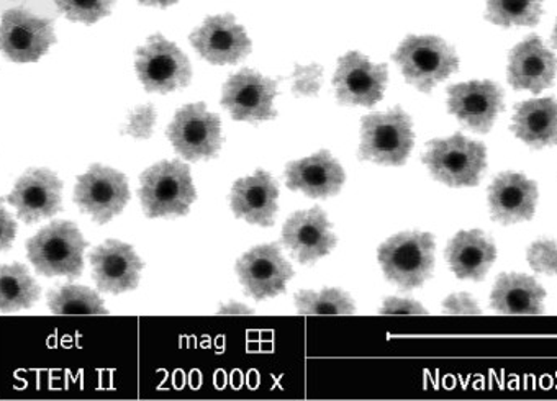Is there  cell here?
<instances>
[{
  "instance_id": "obj_37",
  "label": "cell",
  "mask_w": 557,
  "mask_h": 401,
  "mask_svg": "<svg viewBox=\"0 0 557 401\" xmlns=\"http://www.w3.org/2000/svg\"><path fill=\"white\" fill-rule=\"evenodd\" d=\"M219 315H255L251 309L242 303L230 302L219 309Z\"/></svg>"
},
{
  "instance_id": "obj_6",
  "label": "cell",
  "mask_w": 557,
  "mask_h": 401,
  "mask_svg": "<svg viewBox=\"0 0 557 401\" xmlns=\"http://www.w3.org/2000/svg\"><path fill=\"white\" fill-rule=\"evenodd\" d=\"M423 163L446 186L475 187L487 166V150L456 133L451 138L430 141Z\"/></svg>"
},
{
  "instance_id": "obj_5",
  "label": "cell",
  "mask_w": 557,
  "mask_h": 401,
  "mask_svg": "<svg viewBox=\"0 0 557 401\" xmlns=\"http://www.w3.org/2000/svg\"><path fill=\"white\" fill-rule=\"evenodd\" d=\"M392 60L400 66L405 80L425 93L459 70L456 51L442 38L430 35L405 38Z\"/></svg>"
},
{
  "instance_id": "obj_27",
  "label": "cell",
  "mask_w": 557,
  "mask_h": 401,
  "mask_svg": "<svg viewBox=\"0 0 557 401\" xmlns=\"http://www.w3.org/2000/svg\"><path fill=\"white\" fill-rule=\"evenodd\" d=\"M48 309L53 315H109L99 293L73 284L50 290Z\"/></svg>"
},
{
  "instance_id": "obj_34",
  "label": "cell",
  "mask_w": 557,
  "mask_h": 401,
  "mask_svg": "<svg viewBox=\"0 0 557 401\" xmlns=\"http://www.w3.org/2000/svg\"><path fill=\"white\" fill-rule=\"evenodd\" d=\"M445 315H482L475 300L469 293H453L443 302Z\"/></svg>"
},
{
  "instance_id": "obj_25",
  "label": "cell",
  "mask_w": 557,
  "mask_h": 401,
  "mask_svg": "<svg viewBox=\"0 0 557 401\" xmlns=\"http://www.w3.org/2000/svg\"><path fill=\"white\" fill-rule=\"evenodd\" d=\"M546 290L524 274H502L491 296V306L500 315H541Z\"/></svg>"
},
{
  "instance_id": "obj_19",
  "label": "cell",
  "mask_w": 557,
  "mask_h": 401,
  "mask_svg": "<svg viewBox=\"0 0 557 401\" xmlns=\"http://www.w3.org/2000/svg\"><path fill=\"white\" fill-rule=\"evenodd\" d=\"M556 74L557 58L536 35H531L511 50L508 58V83L513 89L543 92L553 86Z\"/></svg>"
},
{
  "instance_id": "obj_39",
  "label": "cell",
  "mask_w": 557,
  "mask_h": 401,
  "mask_svg": "<svg viewBox=\"0 0 557 401\" xmlns=\"http://www.w3.org/2000/svg\"><path fill=\"white\" fill-rule=\"evenodd\" d=\"M553 45H554V47L557 48V24H556V27H554V32H553Z\"/></svg>"
},
{
  "instance_id": "obj_21",
  "label": "cell",
  "mask_w": 557,
  "mask_h": 401,
  "mask_svg": "<svg viewBox=\"0 0 557 401\" xmlns=\"http://www.w3.org/2000/svg\"><path fill=\"white\" fill-rule=\"evenodd\" d=\"M345 180L346 174L342 164L326 150L304 160L293 161L286 167L287 187L312 199L336 196Z\"/></svg>"
},
{
  "instance_id": "obj_13",
  "label": "cell",
  "mask_w": 557,
  "mask_h": 401,
  "mask_svg": "<svg viewBox=\"0 0 557 401\" xmlns=\"http://www.w3.org/2000/svg\"><path fill=\"white\" fill-rule=\"evenodd\" d=\"M277 96V83L256 73L242 70L233 74L223 86L222 105L230 115L239 122L259 123L274 120V99Z\"/></svg>"
},
{
  "instance_id": "obj_29",
  "label": "cell",
  "mask_w": 557,
  "mask_h": 401,
  "mask_svg": "<svg viewBox=\"0 0 557 401\" xmlns=\"http://www.w3.org/2000/svg\"><path fill=\"white\" fill-rule=\"evenodd\" d=\"M296 306L299 315H355L356 306L349 293L339 289H323L322 292L300 290L296 293Z\"/></svg>"
},
{
  "instance_id": "obj_24",
  "label": "cell",
  "mask_w": 557,
  "mask_h": 401,
  "mask_svg": "<svg viewBox=\"0 0 557 401\" xmlns=\"http://www.w3.org/2000/svg\"><path fill=\"white\" fill-rule=\"evenodd\" d=\"M511 131L534 150L557 147L556 100L549 97L518 103L511 122Z\"/></svg>"
},
{
  "instance_id": "obj_3",
  "label": "cell",
  "mask_w": 557,
  "mask_h": 401,
  "mask_svg": "<svg viewBox=\"0 0 557 401\" xmlns=\"http://www.w3.org/2000/svg\"><path fill=\"white\" fill-rule=\"evenodd\" d=\"M435 248V238L430 233H400L379 248V264L395 286L401 290H413L432 277Z\"/></svg>"
},
{
  "instance_id": "obj_10",
  "label": "cell",
  "mask_w": 557,
  "mask_h": 401,
  "mask_svg": "<svg viewBox=\"0 0 557 401\" xmlns=\"http://www.w3.org/2000/svg\"><path fill=\"white\" fill-rule=\"evenodd\" d=\"M57 43L53 21L12 9L0 21V51L14 63H37Z\"/></svg>"
},
{
  "instance_id": "obj_11",
  "label": "cell",
  "mask_w": 557,
  "mask_h": 401,
  "mask_svg": "<svg viewBox=\"0 0 557 401\" xmlns=\"http://www.w3.org/2000/svg\"><path fill=\"white\" fill-rule=\"evenodd\" d=\"M236 274L246 296L261 302L286 292L294 270L277 245H262L238 259Z\"/></svg>"
},
{
  "instance_id": "obj_26",
  "label": "cell",
  "mask_w": 557,
  "mask_h": 401,
  "mask_svg": "<svg viewBox=\"0 0 557 401\" xmlns=\"http://www.w3.org/2000/svg\"><path fill=\"white\" fill-rule=\"evenodd\" d=\"M41 287L21 262L0 264V312L17 313L38 302Z\"/></svg>"
},
{
  "instance_id": "obj_7",
  "label": "cell",
  "mask_w": 557,
  "mask_h": 401,
  "mask_svg": "<svg viewBox=\"0 0 557 401\" xmlns=\"http://www.w3.org/2000/svg\"><path fill=\"white\" fill-rule=\"evenodd\" d=\"M135 67L148 92L170 93L189 86L193 79L189 58L163 35H153L136 50Z\"/></svg>"
},
{
  "instance_id": "obj_22",
  "label": "cell",
  "mask_w": 557,
  "mask_h": 401,
  "mask_svg": "<svg viewBox=\"0 0 557 401\" xmlns=\"http://www.w3.org/2000/svg\"><path fill=\"white\" fill-rule=\"evenodd\" d=\"M278 186L271 174L256 171L252 176L236 180L230 193V205L238 218L251 225H274L277 213Z\"/></svg>"
},
{
  "instance_id": "obj_33",
  "label": "cell",
  "mask_w": 557,
  "mask_h": 401,
  "mask_svg": "<svg viewBox=\"0 0 557 401\" xmlns=\"http://www.w3.org/2000/svg\"><path fill=\"white\" fill-rule=\"evenodd\" d=\"M323 83V67L320 64H296L293 74V92L297 97H313L320 92Z\"/></svg>"
},
{
  "instance_id": "obj_12",
  "label": "cell",
  "mask_w": 557,
  "mask_h": 401,
  "mask_svg": "<svg viewBox=\"0 0 557 401\" xmlns=\"http://www.w3.org/2000/svg\"><path fill=\"white\" fill-rule=\"evenodd\" d=\"M387 79L385 64L371 63L364 54L349 51L338 60L333 86L342 105L374 106L384 97Z\"/></svg>"
},
{
  "instance_id": "obj_32",
  "label": "cell",
  "mask_w": 557,
  "mask_h": 401,
  "mask_svg": "<svg viewBox=\"0 0 557 401\" xmlns=\"http://www.w3.org/2000/svg\"><path fill=\"white\" fill-rule=\"evenodd\" d=\"M528 264L537 274L557 276V242L537 239L528 248Z\"/></svg>"
},
{
  "instance_id": "obj_18",
  "label": "cell",
  "mask_w": 557,
  "mask_h": 401,
  "mask_svg": "<svg viewBox=\"0 0 557 401\" xmlns=\"http://www.w3.org/2000/svg\"><path fill=\"white\" fill-rule=\"evenodd\" d=\"M283 242L300 264H313L336 246L332 223L319 206L289 216L283 228Z\"/></svg>"
},
{
  "instance_id": "obj_8",
  "label": "cell",
  "mask_w": 557,
  "mask_h": 401,
  "mask_svg": "<svg viewBox=\"0 0 557 401\" xmlns=\"http://www.w3.org/2000/svg\"><path fill=\"white\" fill-rule=\"evenodd\" d=\"M174 150L187 161L212 160L222 148V122L206 103L181 106L166 129Z\"/></svg>"
},
{
  "instance_id": "obj_15",
  "label": "cell",
  "mask_w": 557,
  "mask_h": 401,
  "mask_svg": "<svg viewBox=\"0 0 557 401\" xmlns=\"http://www.w3.org/2000/svg\"><path fill=\"white\" fill-rule=\"evenodd\" d=\"M448 109L475 133H488L504 110V92L492 80H471L448 89Z\"/></svg>"
},
{
  "instance_id": "obj_35",
  "label": "cell",
  "mask_w": 557,
  "mask_h": 401,
  "mask_svg": "<svg viewBox=\"0 0 557 401\" xmlns=\"http://www.w3.org/2000/svg\"><path fill=\"white\" fill-rule=\"evenodd\" d=\"M379 315H429V312L414 300L391 297L379 310Z\"/></svg>"
},
{
  "instance_id": "obj_4",
  "label": "cell",
  "mask_w": 557,
  "mask_h": 401,
  "mask_svg": "<svg viewBox=\"0 0 557 401\" xmlns=\"http://www.w3.org/2000/svg\"><path fill=\"white\" fill-rule=\"evenodd\" d=\"M414 145L411 118L400 109L362 116L358 156L382 166H404Z\"/></svg>"
},
{
  "instance_id": "obj_17",
  "label": "cell",
  "mask_w": 557,
  "mask_h": 401,
  "mask_svg": "<svg viewBox=\"0 0 557 401\" xmlns=\"http://www.w3.org/2000/svg\"><path fill=\"white\" fill-rule=\"evenodd\" d=\"M63 183L50 170H28L14 186L8 202L27 225L51 218L61 210Z\"/></svg>"
},
{
  "instance_id": "obj_1",
  "label": "cell",
  "mask_w": 557,
  "mask_h": 401,
  "mask_svg": "<svg viewBox=\"0 0 557 401\" xmlns=\"http://www.w3.org/2000/svg\"><path fill=\"white\" fill-rule=\"evenodd\" d=\"M139 202L148 218L184 216L196 202L190 170L183 161H161L139 177Z\"/></svg>"
},
{
  "instance_id": "obj_23",
  "label": "cell",
  "mask_w": 557,
  "mask_h": 401,
  "mask_svg": "<svg viewBox=\"0 0 557 401\" xmlns=\"http://www.w3.org/2000/svg\"><path fill=\"white\" fill-rule=\"evenodd\" d=\"M446 259L458 279L481 283L497 259V249L481 229L459 231L449 241Z\"/></svg>"
},
{
  "instance_id": "obj_30",
  "label": "cell",
  "mask_w": 557,
  "mask_h": 401,
  "mask_svg": "<svg viewBox=\"0 0 557 401\" xmlns=\"http://www.w3.org/2000/svg\"><path fill=\"white\" fill-rule=\"evenodd\" d=\"M54 4L67 21L94 25L110 15L115 0H54Z\"/></svg>"
},
{
  "instance_id": "obj_9",
  "label": "cell",
  "mask_w": 557,
  "mask_h": 401,
  "mask_svg": "<svg viewBox=\"0 0 557 401\" xmlns=\"http://www.w3.org/2000/svg\"><path fill=\"white\" fill-rule=\"evenodd\" d=\"M74 202L81 212L103 225L123 212L129 202V187L125 174L112 167L94 164L86 174L77 177Z\"/></svg>"
},
{
  "instance_id": "obj_20",
  "label": "cell",
  "mask_w": 557,
  "mask_h": 401,
  "mask_svg": "<svg viewBox=\"0 0 557 401\" xmlns=\"http://www.w3.org/2000/svg\"><path fill=\"white\" fill-rule=\"evenodd\" d=\"M537 186L520 173H502L488 187L492 218L502 225L528 222L536 212Z\"/></svg>"
},
{
  "instance_id": "obj_31",
  "label": "cell",
  "mask_w": 557,
  "mask_h": 401,
  "mask_svg": "<svg viewBox=\"0 0 557 401\" xmlns=\"http://www.w3.org/2000/svg\"><path fill=\"white\" fill-rule=\"evenodd\" d=\"M157 109L151 103L136 106L128 113V120L122 128V135L135 138V140H150L157 126Z\"/></svg>"
},
{
  "instance_id": "obj_14",
  "label": "cell",
  "mask_w": 557,
  "mask_h": 401,
  "mask_svg": "<svg viewBox=\"0 0 557 401\" xmlns=\"http://www.w3.org/2000/svg\"><path fill=\"white\" fill-rule=\"evenodd\" d=\"M190 43L203 60L216 66L239 63L251 51V41L245 28L236 24L233 15L207 17L190 34Z\"/></svg>"
},
{
  "instance_id": "obj_28",
  "label": "cell",
  "mask_w": 557,
  "mask_h": 401,
  "mask_svg": "<svg viewBox=\"0 0 557 401\" xmlns=\"http://www.w3.org/2000/svg\"><path fill=\"white\" fill-rule=\"evenodd\" d=\"M543 15V0H487L488 22L498 27H534Z\"/></svg>"
},
{
  "instance_id": "obj_2",
  "label": "cell",
  "mask_w": 557,
  "mask_h": 401,
  "mask_svg": "<svg viewBox=\"0 0 557 401\" xmlns=\"http://www.w3.org/2000/svg\"><path fill=\"white\" fill-rule=\"evenodd\" d=\"M86 239L71 222H53L27 241V255L45 277H81L84 271Z\"/></svg>"
},
{
  "instance_id": "obj_16",
  "label": "cell",
  "mask_w": 557,
  "mask_h": 401,
  "mask_svg": "<svg viewBox=\"0 0 557 401\" xmlns=\"http://www.w3.org/2000/svg\"><path fill=\"white\" fill-rule=\"evenodd\" d=\"M92 277L102 292L120 293L135 290L145 264L126 242L109 239L90 252Z\"/></svg>"
},
{
  "instance_id": "obj_38",
  "label": "cell",
  "mask_w": 557,
  "mask_h": 401,
  "mask_svg": "<svg viewBox=\"0 0 557 401\" xmlns=\"http://www.w3.org/2000/svg\"><path fill=\"white\" fill-rule=\"evenodd\" d=\"M141 5H150V8L166 9L170 5L177 4V0H138Z\"/></svg>"
},
{
  "instance_id": "obj_36",
  "label": "cell",
  "mask_w": 557,
  "mask_h": 401,
  "mask_svg": "<svg viewBox=\"0 0 557 401\" xmlns=\"http://www.w3.org/2000/svg\"><path fill=\"white\" fill-rule=\"evenodd\" d=\"M17 236V223L14 216L0 205V252L8 251Z\"/></svg>"
}]
</instances>
